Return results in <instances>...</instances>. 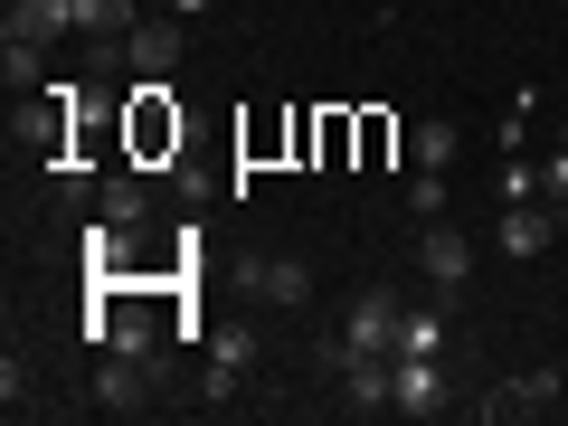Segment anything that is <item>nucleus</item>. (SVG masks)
Wrapping results in <instances>:
<instances>
[{
  "label": "nucleus",
  "instance_id": "obj_1",
  "mask_svg": "<svg viewBox=\"0 0 568 426\" xmlns=\"http://www.w3.org/2000/svg\"><path fill=\"white\" fill-rule=\"evenodd\" d=\"M123 142L133 162H181V104H171V77H142L133 104H123Z\"/></svg>",
  "mask_w": 568,
  "mask_h": 426
},
{
  "label": "nucleus",
  "instance_id": "obj_3",
  "mask_svg": "<svg viewBox=\"0 0 568 426\" xmlns=\"http://www.w3.org/2000/svg\"><path fill=\"white\" fill-rule=\"evenodd\" d=\"M398 294H379V284H369V294H351V313H342V342L351 351H398Z\"/></svg>",
  "mask_w": 568,
  "mask_h": 426
},
{
  "label": "nucleus",
  "instance_id": "obj_10",
  "mask_svg": "<svg viewBox=\"0 0 568 426\" xmlns=\"http://www.w3.org/2000/svg\"><path fill=\"white\" fill-rule=\"evenodd\" d=\"M95 407H114V417H133V407H152V398H142V361H123V351H114V361L95 369Z\"/></svg>",
  "mask_w": 568,
  "mask_h": 426
},
{
  "label": "nucleus",
  "instance_id": "obj_9",
  "mask_svg": "<svg viewBox=\"0 0 568 426\" xmlns=\"http://www.w3.org/2000/svg\"><path fill=\"white\" fill-rule=\"evenodd\" d=\"M58 29H77V0H10V39H58Z\"/></svg>",
  "mask_w": 568,
  "mask_h": 426
},
{
  "label": "nucleus",
  "instance_id": "obj_13",
  "mask_svg": "<svg viewBox=\"0 0 568 426\" xmlns=\"http://www.w3.org/2000/svg\"><path fill=\"white\" fill-rule=\"evenodd\" d=\"M407 152H417V171H446V162H455V152H465V133H455V123H446V114H426V123H417V133H407Z\"/></svg>",
  "mask_w": 568,
  "mask_h": 426
},
{
  "label": "nucleus",
  "instance_id": "obj_19",
  "mask_svg": "<svg viewBox=\"0 0 568 426\" xmlns=\"http://www.w3.org/2000/svg\"><path fill=\"white\" fill-rule=\"evenodd\" d=\"M388 152H398V123H388V114H361V162H388Z\"/></svg>",
  "mask_w": 568,
  "mask_h": 426
},
{
  "label": "nucleus",
  "instance_id": "obj_7",
  "mask_svg": "<svg viewBox=\"0 0 568 426\" xmlns=\"http://www.w3.org/2000/svg\"><path fill=\"white\" fill-rule=\"evenodd\" d=\"M436 407H446L436 361H426V351H398V417H436Z\"/></svg>",
  "mask_w": 568,
  "mask_h": 426
},
{
  "label": "nucleus",
  "instance_id": "obj_2",
  "mask_svg": "<svg viewBox=\"0 0 568 426\" xmlns=\"http://www.w3.org/2000/svg\"><path fill=\"white\" fill-rule=\"evenodd\" d=\"M342 407H361V417L398 407V351H342Z\"/></svg>",
  "mask_w": 568,
  "mask_h": 426
},
{
  "label": "nucleus",
  "instance_id": "obj_6",
  "mask_svg": "<svg viewBox=\"0 0 568 426\" xmlns=\"http://www.w3.org/2000/svg\"><path fill=\"white\" fill-rule=\"evenodd\" d=\"M417 265H426V275H436V284L455 294V284L474 275V237H465V227H426V237H417Z\"/></svg>",
  "mask_w": 568,
  "mask_h": 426
},
{
  "label": "nucleus",
  "instance_id": "obj_16",
  "mask_svg": "<svg viewBox=\"0 0 568 426\" xmlns=\"http://www.w3.org/2000/svg\"><path fill=\"white\" fill-rule=\"evenodd\" d=\"M398 351H426V361H436V351H446V313H407V323H398Z\"/></svg>",
  "mask_w": 568,
  "mask_h": 426
},
{
  "label": "nucleus",
  "instance_id": "obj_15",
  "mask_svg": "<svg viewBox=\"0 0 568 426\" xmlns=\"http://www.w3.org/2000/svg\"><path fill=\"white\" fill-rule=\"evenodd\" d=\"M77 29H95V39H114V29H133V0H77Z\"/></svg>",
  "mask_w": 568,
  "mask_h": 426
},
{
  "label": "nucleus",
  "instance_id": "obj_5",
  "mask_svg": "<svg viewBox=\"0 0 568 426\" xmlns=\"http://www.w3.org/2000/svg\"><path fill=\"white\" fill-rule=\"evenodd\" d=\"M123 58H133V77H171V67H181V20H142V29H123Z\"/></svg>",
  "mask_w": 568,
  "mask_h": 426
},
{
  "label": "nucleus",
  "instance_id": "obj_11",
  "mask_svg": "<svg viewBox=\"0 0 568 426\" xmlns=\"http://www.w3.org/2000/svg\"><path fill=\"white\" fill-rule=\"evenodd\" d=\"M246 284H256L265 304H304V294H313V275H304L294 256H265V265H246Z\"/></svg>",
  "mask_w": 568,
  "mask_h": 426
},
{
  "label": "nucleus",
  "instance_id": "obj_12",
  "mask_svg": "<svg viewBox=\"0 0 568 426\" xmlns=\"http://www.w3.org/2000/svg\"><path fill=\"white\" fill-rule=\"evenodd\" d=\"M95 209H104V219H114V227H133L142 209H152V181H142V171H114V181L95 190Z\"/></svg>",
  "mask_w": 568,
  "mask_h": 426
},
{
  "label": "nucleus",
  "instance_id": "obj_21",
  "mask_svg": "<svg viewBox=\"0 0 568 426\" xmlns=\"http://www.w3.org/2000/svg\"><path fill=\"white\" fill-rule=\"evenodd\" d=\"M559 227H568V200H559Z\"/></svg>",
  "mask_w": 568,
  "mask_h": 426
},
{
  "label": "nucleus",
  "instance_id": "obj_20",
  "mask_svg": "<svg viewBox=\"0 0 568 426\" xmlns=\"http://www.w3.org/2000/svg\"><path fill=\"white\" fill-rule=\"evenodd\" d=\"M171 10H181V20H200V10H209V0H171Z\"/></svg>",
  "mask_w": 568,
  "mask_h": 426
},
{
  "label": "nucleus",
  "instance_id": "obj_4",
  "mask_svg": "<svg viewBox=\"0 0 568 426\" xmlns=\"http://www.w3.org/2000/svg\"><path fill=\"white\" fill-rule=\"evenodd\" d=\"M549 227H559V200H503V227H493V246H503V256H540Z\"/></svg>",
  "mask_w": 568,
  "mask_h": 426
},
{
  "label": "nucleus",
  "instance_id": "obj_17",
  "mask_svg": "<svg viewBox=\"0 0 568 426\" xmlns=\"http://www.w3.org/2000/svg\"><path fill=\"white\" fill-rule=\"evenodd\" d=\"M246 361H256V332H246V323H227L219 342H209V369H246Z\"/></svg>",
  "mask_w": 568,
  "mask_h": 426
},
{
  "label": "nucleus",
  "instance_id": "obj_18",
  "mask_svg": "<svg viewBox=\"0 0 568 426\" xmlns=\"http://www.w3.org/2000/svg\"><path fill=\"white\" fill-rule=\"evenodd\" d=\"M407 209H417L426 227L446 219V171H417V181H407Z\"/></svg>",
  "mask_w": 568,
  "mask_h": 426
},
{
  "label": "nucleus",
  "instance_id": "obj_8",
  "mask_svg": "<svg viewBox=\"0 0 568 426\" xmlns=\"http://www.w3.org/2000/svg\"><path fill=\"white\" fill-rule=\"evenodd\" d=\"M549 398H559V379H549V369H530V379H503V388H493L484 417H540Z\"/></svg>",
  "mask_w": 568,
  "mask_h": 426
},
{
  "label": "nucleus",
  "instance_id": "obj_14",
  "mask_svg": "<svg viewBox=\"0 0 568 426\" xmlns=\"http://www.w3.org/2000/svg\"><path fill=\"white\" fill-rule=\"evenodd\" d=\"M0 77H10V95H48V58H39V39H10V48H0Z\"/></svg>",
  "mask_w": 568,
  "mask_h": 426
}]
</instances>
